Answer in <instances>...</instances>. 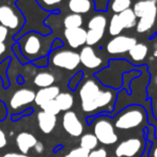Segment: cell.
<instances>
[{
	"label": "cell",
	"mask_w": 157,
	"mask_h": 157,
	"mask_svg": "<svg viewBox=\"0 0 157 157\" xmlns=\"http://www.w3.org/2000/svg\"><path fill=\"white\" fill-rule=\"evenodd\" d=\"M93 135L98 142L105 145H111L118 141V135L112 122L106 117H99L94 121Z\"/></svg>",
	"instance_id": "52a82bcc"
},
{
	"label": "cell",
	"mask_w": 157,
	"mask_h": 157,
	"mask_svg": "<svg viewBox=\"0 0 157 157\" xmlns=\"http://www.w3.org/2000/svg\"><path fill=\"white\" fill-rule=\"evenodd\" d=\"M132 11L137 18H140L150 13L157 12V2L153 0H139L134 4Z\"/></svg>",
	"instance_id": "ac0fdd59"
},
{
	"label": "cell",
	"mask_w": 157,
	"mask_h": 157,
	"mask_svg": "<svg viewBox=\"0 0 157 157\" xmlns=\"http://www.w3.org/2000/svg\"><path fill=\"white\" fill-rule=\"evenodd\" d=\"M147 121V113L140 106H132L126 108L116 118L114 127L118 129L128 130L140 126Z\"/></svg>",
	"instance_id": "3957f363"
},
{
	"label": "cell",
	"mask_w": 157,
	"mask_h": 157,
	"mask_svg": "<svg viewBox=\"0 0 157 157\" xmlns=\"http://www.w3.org/2000/svg\"><path fill=\"white\" fill-rule=\"evenodd\" d=\"M56 82V77L52 73L47 72V71H43L37 74H35L34 78H33V85L35 87L43 89V88H48L54 86Z\"/></svg>",
	"instance_id": "d6986e66"
},
{
	"label": "cell",
	"mask_w": 157,
	"mask_h": 157,
	"mask_svg": "<svg viewBox=\"0 0 157 157\" xmlns=\"http://www.w3.org/2000/svg\"><path fill=\"white\" fill-rule=\"evenodd\" d=\"M98 145V140L93 134H85L80 138V147L87 150V151H92L96 149Z\"/></svg>",
	"instance_id": "83f0119b"
},
{
	"label": "cell",
	"mask_w": 157,
	"mask_h": 157,
	"mask_svg": "<svg viewBox=\"0 0 157 157\" xmlns=\"http://www.w3.org/2000/svg\"><path fill=\"white\" fill-rule=\"evenodd\" d=\"M15 6L21 11L25 18V25L16 35L13 36L15 42L28 32H37L43 35H49L52 31L45 25V21L50 15V13L44 11L37 4L36 0H17Z\"/></svg>",
	"instance_id": "6da1fadb"
},
{
	"label": "cell",
	"mask_w": 157,
	"mask_h": 157,
	"mask_svg": "<svg viewBox=\"0 0 157 157\" xmlns=\"http://www.w3.org/2000/svg\"><path fill=\"white\" fill-rule=\"evenodd\" d=\"M34 151H35V153H37V154H42L44 152V149H45V147H44V144L42 142H40V141H37L36 142V144L34 145Z\"/></svg>",
	"instance_id": "b9f144b4"
},
{
	"label": "cell",
	"mask_w": 157,
	"mask_h": 157,
	"mask_svg": "<svg viewBox=\"0 0 157 157\" xmlns=\"http://www.w3.org/2000/svg\"><path fill=\"white\" fill-rule=\"evenodd\" d=\"M138 43L137 39L129 35H117L113 36L106 45V52L109 55H121L128 52L130 48Z\"/></svg>",
	"instance_id": "ba28073f"
},
{
	"label": "cell",
	"mask_w": 157,
	"mask_h": 157,
	"mask_svg": "<svg viewBox=\"0 0 157 157\" xmlns=\"http://www.w3.org/2000/svg\"><path fill=\"white\" fill-rule=\"evenodd\" d=\"M142 141L139 138H129L124 140L116 147L117 157H134L138 155L142 150Z\"/></svg>",
	"instance_id": "8fae6325"
},
{
	"label": "cell",
	"mask_w": 157,
	"mask_h": 157,
	"mask_svg": "<svg viewBox=\"0 0 157 157\" xmlns=\"http://www.w3.org/2000/svg\"><path fill=\"white\" fill-rule=\"evenodd\" d=\"M63 36L68 47L75 50L86 45L87 30L83 27L74 28V29H64Z\"/></svg>",
	"instance_id": "30bf717a"
},
{
	"label": "cell",
	"mask_w": 157,
	"mask_h": 157,
	"mask_svg": "<svg viewBox=\"0 0 157 157\" xmlns=\"http://www.w3.org/2000/svg\"><path fill=\"white\" fill-rule=\"evenodd\" d=\"M132 3V0H109L108 6L114 14H120L123 11L130 9Z\"/></svg>",
	"instance_id": "4316f807"
},
{
	"label": "cell",
	"mask_w": 157,
	"mask_h": 157,
	"mask_svg": "<svg viewBox=\"0 0 157 157\" xmlns=\"http://www.w3.org/2000/svg\"><path fill=\"white\" fill-rule=\"evenodd\" d=\"M49 64L55 67L66 71H74L80 65L79 54L76 50L59 48L54 52H50L48 55Z\"/></svg>",
	"instance_id": "5b68a950"
},
{
	"label": "cell",
	"mask_w": 157,
	"mask_h": 157,
	"mask_svg": "<svg viewBox=\"0 0 157 157\" xmlns=\"http://www.w3.org/2000/svg\"><path fill=\"white\" fill-rule=\"evenodd\" d=\"M59 106L60 111H70V109L74 105V96L68 92H60L58 96L55 98Z\"/></svg>",
	"instance_id": "cb8c5ba5"
},
{
	"label": "cell",
	"mask_w": 157,
	"mask_h": 157,
	"mask_svg": "<svg viewBox=\"0 0 157 157\" xmlns=\"http://www.w3.org/2000/svg\"><path fill=\"white\" fill-rule=\"evenodd\" d=\"M11 52H12L13 56L15 57V58L18 60V62L21 64V65H25V64L29 63L27 61V59L24 57V55L21 54V48H19V45L15 42V43H13L12 45H11Z\"/></svg>",
	"instance_id": "1f68e13d"
},
{
	"label": "cell",
	"mask_w": 157,
	"mask_h": 157,
	"mask_svg": "<svg viewBox=\"0 0 157 157\" xmlns=\"http://www.w3.org/2000/svg\"><path fill=\"white\" fill-rule=\"evenodd\" d=\"M11 33L6 27L0 25V43H6L8 39L10 37Z\"/></svg>",
	"instance_id": "f35d334b"
},
{
	"label": "cell",
	"mask_w": 157,
	"mask_h": 157,
	"mask_svg": "<svg viewBox=\"0 0 157 157\" xmlns=\"http://www.w3.org/2000/svg\"><path fill=\"white\" fill-rule=\"evenodd\" d=\"M153 56H154V58H157V49L154 50V52H153Z\"/></svg>",
	"instance_id": "7dc6e473"
},
{
	"label": "cell",
	"mask_w": 157,
	"mask_h": 157,
	"mask_svg": "<svg viewBox=\"0 0 157 157\" xmlns=\"http://www.w3.org/2000/svg\"><path fill=\"white\" fill-rule=\"evenodd\" d=\"M123 30H124V28H123L122 24L119 19V15L113 14L109 21V27H108L109 34L111 36H117V35H120Z\"/></svg>",
	"instance_id": "f1b7e54d"
},
{
	"label": "cell",
	"mask_w": 157,
	"mask_h": 157,
	"mask_svg": "<svg viewBox=\"0 0 157 157\" xmlns=\"http://www.w3.org/2000/svg\"><path fill=\"white\" fill-rule=\"evenodd\" d=\"M34 98H35V92L32 89H28V88L18 89L11 96L10 107L13 110L21 109V108L33 103Z\"/></svg>",
	"instance_id": "7c38bea8"
},
{
	"label": "cell",
	"mask_w": 157,
	"mask_h": 157,
	"mask_svg": "<svg viewBox=\"0 0 157 157\" xmlns=\"http://www.w3.org/2000/svg\"><path fill=\"white\" fill-rule=\"evenodd\" d=\"M154 82H155V85L157 86V75L155 77H154Z\"/></svg>",
	"instance_id": "681fc988"
},
{
	"label": "cell",
	"mask_w": 157,
	"mask_h": 157,
	"mask_svg": "<svg viewBox=\"0 0 157 157\" xmlns=\"http://www.w3.org/2000/svg\"><path fill=\"white\" fill-rule=\"evenodd\" d=\"M147 52H149L147 45H145L144 43H137L136 45H134L130 48L128 55L134 62H141L147 58Z\"/></svg>",
	"instance_id": "44dd1931"
},
{
	"label": "cell",
	"mask_w": 157,
	"mask_h": 157,
	"mask_svg": "<svg viewBox=\"0 0 157 157\" xmlns=\"http://www.w3.org/2000/svg\"><path fill=\"white\" fill-rule=\"evenodd\" d=\"M89 156V151L82 149V147H76V149L70 151L65 156L63 157H88Z\"/></svg>",
	"instance_id": "836d02e7"
},
{
	"label": "cell",
	"mask_w": 157,
	"mask_h": 157,
	"mask_svg": "<svg viewBox=\"0 0 157 157\" xmlns=\"http://www.w3.org/2000/svg\"><path fill=\"white\" fill-rule=\"evenodd\" d=\"M105 31L99 30H87V37H86V45L92 46L96 45L99 41L104 37Z\"/></svg>",
	"instance_id": "f546056e"
},
{
	"label": "cell",
	"mask_w": 157,
	"mask_h": 157,
	"mask_svg": "<svg viewBox=\"0 0 157 157\" xmlns=\"http://www.w3.org/2000/svg\"><path fill=\"white\" fill-rule=\"evenodd\" d=\"M64 46V42L59 37H55V40L52 41V46H50V52H54L56 49H59V48H62Z\"/></svg>",
	"instance_id": "ab89813d"
},
{
	"label": "cell",
	"mask_w": 157,
	"mask_h": 157,
	"mask_svg": "<svg viewBox=\"0 0 157 157\" xmlns=\"http://www.w3.org/2000/svg\"><path fill=\"white\" fill-rule=\"evenodd\" d=\"M0 25L6 27L13 33V36L23 29L25 18L15 4H1L0 6Z\"/></svg>",
	"instance_id": "277c9868"
},
{
	"label": "cell",
	"mask_w": 157,
	"mask_h": 157,
	"mask_svg": "<svg viewBox=\"0 0 157 157\" xmlns=\"http://www.w3.org/2000/svg\"><path fill=\"white\" fill-rule=\"evenodd\" d=\"M55 34L43 35L37 32H28L21 35L16 43L19 45L21 54L28 62H33L36 59L46 57L50 52V46L55 40Z\"/></svg>",
	"instance_id": "7a4b0ae2"
},
{
	"label": "cell",
	"mask_w": 157,
	"mask_h": 157,
	"mask_svg": "<svg viewBox=\"0 0 157 157\" xmlns=\"http://www.w3.org/2000/svg\"><path fill=\"white\" fill-rule=\"evenodd\" d=\"M149 157H157V140L154 142L153 147H152L151 150H150Z\"/></svg>",
	"instance_id": "7bdbcfd3"
},
{
	"label": "cell",
	"mask_w": 157,
	"mask_h": 157,
	"mask_svg": "<svg viewBox=\"0 0 157 157\" xmlns=\"http://www.w3.org/2000/svg\"><path fill=\"white\" fill-rule=\"evenodd\" d=\"M101 88L95 79L89 78L81 83L79 88V97L81 101V109L86 113L95 112V101L101 92Z\"/></svg>",
	"instance_id": "8992f818"
},
{
	"label": "cell",
	"mask_w": 157,
	"mask_h": 157,
	"mask_svg": "<svg viewBox=\"0 0 157 157\" xmlns=\"http://www.w3.org/2000/svg\"><path fill=\"white\" fill-rule=\"evenodd\" d=\"M9 1H10V2H12V3H13V4H14V3H15V2H16V1H17V0H9Z\"/></svg>",
	"instance_id": "f907efd6"
},
{
	"label": "cell",
	"mask_w": 157,
	"mask_h": 157,
	"mask_svg": "<svg viewBox=\"0 0 157 157\" xmlns=\"http://www.w3.org/2000/svg\"><path fill=\"white\" fill-rule=\"evenodd\" d=\"M83 23V17L78 14H73V13H68L64 16L63 18V27L64 29H74V28H80L82 27Z\"/></svg>",
	"instance_id": "d4e9b609"
},
{
	"label": "cell",
	"mask_w": 157,
	"mask_h": 157,
	"mask_svg": "<svg viewBox=\"0 0 157 157\" xmlns=\"http://www.w3.org/2000/svg\"><path fill=\"white\" fill-rule=\"evenodd\" d=\"M8 144V137L2 128H0V150L4 149Z\"/></svg>",
	"instance_id": "60d3db41"
},
{
	"label": "cell",
	"mask_w": 157,
	"mask_h": 157,
	"mask_svg": "<svg viewBox=\"0 0 157 157\" xmlns=\"http://www.w3.org/2000/svg\"><path fill=\"white\" fill-rule=\"evenodd\" d=\"M60 88L58 86H52V87L48 88H43V89H40L39 91L35 93V98H34V103L37 106H42L43 104L47 103L49 101L55 99L60 93Z\"/></svg>",
	"instance_id": "2e32d148"
},
{
	"label": "cell",
	"mask_w": 157,
	"mask_h": 157,
	"mask_svg": "<svg viewBox=\"0 0 157 157\" xmlns=\"http://www.w3.org/2000/svg\"><path fill=\"white\" fill-rule=\"evenodd\" d=\"M17 81H18V82L21 83H21H24V78H23V76H18V77H17Z\"/></svg>",
	"instance_id": "bcb514c9"
},
{
	"label": "cell",
	"mask_w": 157,
	"mask_h": 157,
	"mask_svg": "<svg viewBox=\"0 0 157 157\" xmlns=\"http://www.w3.org/2000/svg\"><path fill=\"white\" fill-rule=\"evenodd\" d=\"M82 78H83V73L81 72V71L76 73V74L70 79V81H68V88H70L71 90H76L77 87L79 86V83H81Z\"/></svg>",
	"instance_id": "d6a6232c"
},
{
	"label": "cell",
	"mask_w": 157,
	"mask_h": 157,
	"mask_svg": "<svg viewBox=\"0 0 157 157\" xmlns=\"http://www.w3.org/2000/svg\"><path fill=\"white\" fill-rule=\"evenodd\" d=\"M108 25L107 17L104 14H95L89 19L87 26L88 30H99V31H106Z\"/></svg>",
	"instance_id": "7402d4cb"
},
{
	"label": "cell",
	"mask_w": 157,
	"mask_h": 157,
	"mask_svg": "<svg viewBox=\"0 0 157 157\" xmlns=\"http://www.w3.org/2000/svg\"><path fill=\"white\" fill-rule=\"evenodd\" d=\"M36 2L46 12L50 14H59L60 13L59 6L63 2V0H36Z\"/></svg>",
	"instance_id": "484cf974"
},
{
	"label": "cell",
	"mask_w": 157,
	"mask_h": 157,
	"mask_svg": "<svg viewBox=\"0 0 157 157\" xmlns=\"http://www.w3.org/2000/svg\"><path fill=\"white\" fill-rule=\"evenodd\" d=\"M88 157H108L107 150L104 147H98V149H94L89 152V156Z\"/></svg>",
	"instance_id": "d590c367"
},
{
	"label": "cell",
	"mask_w": 157,
	"mask_h": 157,
	"mask_svg": "<svg viewBox=\"0 0 157 157\" xmlns=\"http://www.w3.org/2000/svg\"><path fill=\"white\" fill-rule=\"evenodd\" d=\"M40 108H41L42 111L46 112V113L52 114V116H58V114L61 112L60 109H59L58 104H57V101H55V99L43 104L42 106H40Z\"/></svg>",
	"instance_id": "4dcf8cb0"
},
{
	"label": "cell",
	"mask_w": 157,
	"mask_h": 157,
	"mask_svg": "<svg viewBox=\"0 0 157 157\" xmlns=\"http://www.w3.org/2000/svg\"><path fill=\"white\" fill-rule=\"evenodd\" d=\"M153 111H154V114H155V117L157 118V99L155 101V103H154V106H153Z\"/></svg>",
	"instance_id": "f6af8a7d"
},
{
	"label": "cell",
	"mask_w": 157,
	"mask_h": 157,
	"mask_svg": "<svg viewBox=\"0 0 157 157\" xmlns=\"http://www.w3.org/2000/svg\"><path fill=\"white\" fill-rule=\"evenodd\" d=\"M153 1H155V2H157V0H153Z\"/></svg>",
	"instance_id": "816d5d0a"
},
{
	"label": "cell",
	"mask_w": 157,
	"mask_h": 157,
	"mask_svg": "<svg viewBox=\"0 0 157 157\" xmlns=\"http://www.w3.org/2000/svg\"><path fill=\"white\" fill-rule=\"evenodd\" d=\"M63 129L72 137H80L83 132V125L76 112L66 111L62 117Z\"/></svg>",
	"instance_id": "9c48e42d"
},
{
	"label": "cell",
	"mask_w": 157,
	"mask_h": 157,
	"mask_svg": "<svg viewBox=\"0 0 157 157\" xmlns=\"http://www.w3.org/2000/svg\"><path fill=\"white\" fill-rule=\"evenodd\" d=\"M118 15H119V19H120L124 29H132V28L136 27L138 18L136 17V15H135L132 8L123 11V12H121Z\"/></svg>",
	"instance_id": "603a6c76"
},
{
	"label": "cell",
	"mask_w": 157,
	"mask_h": 157,
	"mask_svg": "<svg viewBox=\"0 0 157 157\" xmlns=\"http://www.w3.org/2000/svg\"><path fill=\"white\" fill-rule=\"evenodd\" d=\"M8 55V45H6V43H0V63L2 62V61H4L6 58H9Z\"/></svg>",
	"instance_id": "74e56055"
},
{
	"label": "cell",
	"mask_w": 157,
	"mask_h": 157,
	"mask_svg": "<svg viewBox=\"0 0 157 157\" xmlns=\"http://www.w3.org/2000/svg\"><path fill=\"white\" fill-rule=\"evenodd\" d=\"M67 9L70 13L82 16L94 10V2L93 0H68Z\"/></svg>",
	"instance_id": "9a60e30c"
},
{
	"label": "cell",
	"mask_w": 157,
	"mask_h": 157,
	"mask_svg": "<svg viewBox=\"0 0 157 157\" xmlns=\"http://www.w3.org/2000/svg\"><path fill=\"white\" fill-rule=\"evenodd\" d=\"M1 157H32V156L24 155V154H21V153H14V152H12V153H6V154H4V155L1 156Z\"/></svg>",
	"instance_id": "ee69618b"
},
{
	"label": "cell",
	"mask_w": 157,
	"mask_h": 157,
	"mask_svg": "<svg viewBox=\"0 0 157 157\" xmlns=\"http://www.w3.org/2000/svg\"><path fill=\"white\" fill-rule=\"evenodd\" d=\"M37 124H39L40 130L43 134H50L57 125V116L46 113L41 110L37 113Z\"/></svg>",
	"instance_id": "e0dca14e"
},
{
	"label": "cell",
	"mask_w": 157,
	"mask_h": 157,
	"mask_svg": "<svg viewBox=\"0 0 157 157\" xmlns=\"http://www.w3.org/2000/svg\"><path fill=\"white\" fill-rule=\"evenodd\" d=\"M3 87V82H2V79H1V77H0V88H2Z\"/></svg>",
	"instance_id": "c3c4849f"
},
{
	"label": "cell",
	"mask_w": 157,
	"mask_h": 157,
	"mask_svg": "<svg viewBox=\"0 0 157 157\" xmlns=\"http://www.w3.org/2000/svg\"><path fill=\"white\" fill-rule=\"evenodd\" d=\"M79 54L80 64H82L86 68L89 70H96L103 65V59L96 54L95 49L92 46L85 45L81 47Z\"/></svg>",
	"instance_id": "4fadbf2b"
},
{
	"label": "cell",
	"mask_w": 157,
	"mask_h": 157,
	"mask_svg": "<svg viewBox=\"0 0 157 157\" xmlns=\"http://www.w3.org/2000/svg\"><path fill=\"white\" fill-rule=\"evenodd\" d=\"M15 142H16L17 149L21 152V154L24 155H28L30 150L34 147L36 144L37 139L33 134L29 132H21L15 138Z\"/></svg>",
	"instance_id": "5bb4252c"
},
{
	"label": "cell",
	"mask_w": 157,
	"mask_h": 157,
	"mask_svg": "<svg viewBox=\"0 0 157 157\" xmlns=\"http://www.w3.org/2000/svg\"><path fill=\"white\" fill-rule=\"evenodd\" d=\"M33 65H35L36 67L39 68H45L49 65V60H48V56L46 57H42V58H39L36 59L35 61L32 62Z\"/></svg>",
	"instance_id": "8d00e7d4"
},
{
	"label": "cell",
	"mask_w": 157,
	"mask_h": 157,
	"mask_svg": "<svg viewBox=\"0 0 157 157\" xmlns=\"http://www.w3.org/2000/svg\"><path fill=\"white\" fill-rule=\"evenodd\" d=\"M156 18H157V12L150 13V14L144 15V16L138 18L136 25V31L138 33H145L150 31L154 27V25H155Z\"/></svg>",
	"instance_id": "ffe728a7"
},
{
	"label": "cell",
	"mask_w": 157,
	"mask_h": 157,
	"mask_svg": "<svg viewBox=\"0 0 157 157\" xmlns=\"http://www.w3.org/2000/svg\"><path fill=\"white\" fill-rule=\"evenodd\" d=\"M94 2V10L97 12H105L108 9L109 0H93Z\"/></svg>",
	"instance_id": "e575fe53"
}]
</instances>
